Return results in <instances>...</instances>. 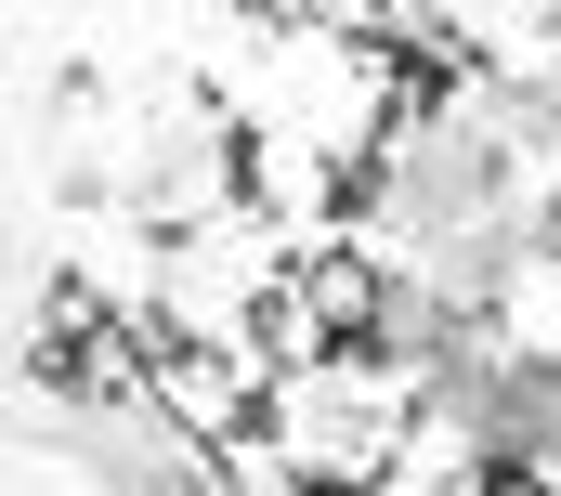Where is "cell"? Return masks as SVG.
Masks as SVG:
<instances>
[{"instance_id": "obj_1", "label": "cell", "mask_w": 561, "mask_h": 496, "mask_svg": "<svg viewBox=\"0 0 561 496\" xmlns=\"http://www.w3.org/2000/svg\"><path fill=\"white\" fill-rule=\"evenodd\" d=\"M144 392H157L196 444L236 458V444H249V405H262V367H236L222 340H157V353H144Z\"/></svg>"}, {"instance_id": "obj_2", "label": "cell", "mask_w": 561, "mask_h": 496, "mask_svg": "<svg viewBox=\"0 0 561 496\" xmlns=\"http://www.w3.org/2000/svg\"><path fill=\"white\" fill-rule=\"evenodd\" d=\"M470 496H561L549 471H470Z\"/></svg>"}]
</instances>
